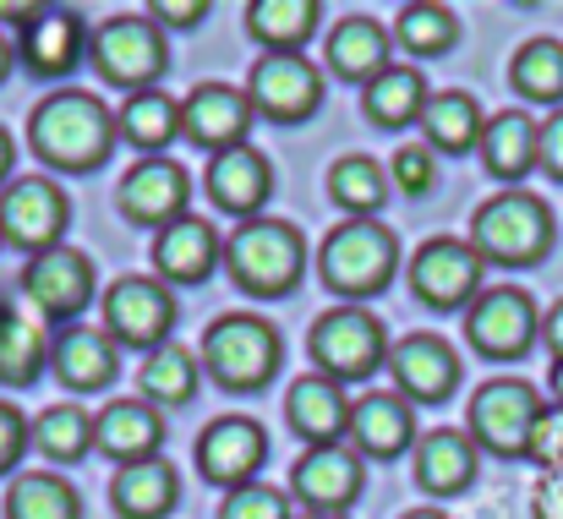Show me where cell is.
<instances>
[{
	"mask_svg": "<svg viewBox=\"0 0 563 519\" xmlns=\"http://www.w3.org/2000/svg\"><path fill=\"white\" fill-rule=\"evenodd\" d=\"M88 38H93V27L82 22V11H71V5H44V16L33 22V27H22V60H27V71H38V77H66L82 55H88Z\"/></svg>",
	"mask_w": 563,
	"mask_h": 519,
	"instance_id": "cell-20",
	"label": "cell"
},
{
	"mask_svg": "<svg viewBox=\"0 0 563 519\" xmlns=\"http://www.w3.org/2000/svg\"><path fill=\"white\" fill-rule=\"evenodd\" d=\"M553 394H559V405H563V361H553Z\"/></svg>",
	"mask_w": 563,
	"mask_h": 519,
	"instance_id": "cell-54",
	"label": "cell"
},
{
	"mask_svg": "<svg viewBox=\"0 0 563 519\" xmlns=\"http://www.w3.org/2000/svg\"><path fill=\"white\" fill-rule=\"evenodd\" d=\"M367 115L377 126H410L427 115V77L416 66H388L367 82Z\"/></svg>",
	"mask_w": 563,
	"mask_h": 519,
	"instance_id": "cell-35",
	"label": "cell"
},
{
	"mask_svg": "<svg viewBox=\"0 0 563 519\" xmlns=\"http://www.w3.org/2000/svg\"><path fill=\"white\" fill-rule=\"evenodd\" d=\"M279 355H285L279 329L263 323V318H252V312H224L202 334V366L213 372V383H224L235 394L263 388L279 372Z\"/></svg>",
	"mask_w": 563,
	"mask_h": 519,
	"instance_id": "cell-5",
	"label": "cell"
},
{
	"mask_svg": "<svg viewBox=\"0 0 563 519\" xmlns=\"http://www.w3.org/2000/svg\"><path fill=\"white\" fill-rule=\"evenodd\" d=\"M285 416L296 427V438H307L312 449H334L340 432H351V405H345V388L323 372H307L301 383H290L285 394Z\"/></svg>",
	"mask_w": 563,
	"mask_h": 519,
	"instance_id": "cell-23",
	"label": "cell"
},
{
	"mask_svg": "<svg viewBox=\"0 0 563 519\" xmlns=\"http://www.w3.org/2000/svg\"><path fill=\"white\" fill-rule=\"evenodd\" d=\"M537 519H563V471H548L537 482V498H531Z\"/></svg>",
	"mask_w": 563,
	"mask_h": 519,
	"instance_id": "cell-47",
	"label": "cell"
},
{
	"mask_svg": "<svg viewBox=\"0 0 563 519\" xmlns=\"http://www.w3.org/2000/svg\"><path fill=\"white\" fill-rule=\"evenodd\" d=\"M399 519H449L443 509H410V515H399Z\"/></svg>",
	"mask_w": 563,
	"mask_h": 519,
	"instance_id": "cell-53",
	"label": "cell"
},
{
	"mask_svg": "<svg viewBox=\"0 0 563 519\" xmlns=\"http://www.w3.org/2000/svg\"><path fill=\"white\" fill-rule=\"evenodd\" d=\"M394 180H399L405 197H427L432 180H438V154H432L427 143H405V148L394 154Z\"/></svg>",
	"mask_w": 563,
	"mask_h": 519,
	"instance_id": "cell-43",
	"label": "cell"
},
{
	"mask_svg": "<svg viewBox=\"0 0 563 519\" xmlns=\"http://www.w3.org/2000/svg\"><path fill=\"white\" fill-rule=\"evenodd\" d=\"M268 460V432L252 421V416H224L213 421L202 438H197V465L213 487H246Z\"/></svg>",
	"mask_w": 563,
	"mask_h": 519,
	"instance_id": "cell-15",
	"label": "cell"
},
{
	"mask_svg": "<svg viewBox=\"0 0 563 519\" xmlns=\"http://www.w3.org/2000/svg\"><path fill=\"white\" fill-rule=\"evenodd\" d=\"M559 224L553 208L531 191H498L471 213V246L482 263H504V268H531L553 252Z\"/></svg>",
	"mask_w": 563,
	"mask_h": 519,
	"instance_id": "cell-2",
	"label": "cell"
},
{
	"mask_svg": "<svg viewBox=\"0 0 563 519\" xmlns=\"http://www.w3.org/2000/svg\"><path fill=\"white\" fill-rule=\"evenodd\" d=\"M394 268H399V241H394V230L377 224V219H345V224H334V230L323 235V246H318V274H323V285L340 290V296H351V301L377 296V290L394 279Z\"/></svg>",
	"mask_w": 563,
	"mask_h": 519,
	"instance_id": "cell-4",
	"label": "cell"
},
{
	"mask_svg": "<svg viewBox=\"0 0 563 519\" xmlns=\"http://www.w3.org/2000/svg\"><path fill=\"white\" fill-rule=\"evenodd\" d=\"M11 66H16V49L0 38V82H5V71H11Z\"/></svg>",
	"mask_w": 563,
	"mask_h": 519,
	"instance_id": "cell-52",
	"label": "cell"
},
{
	"mask_svg": "<svg viewBox=\"0 0 563 519\" xmlns=\"http://www.w3.org/2000/svg\"><path fill=\"white\" fill-rule=\"evenodd\" d=\"M476 154H482L487 175H498V180H526V175L537 170V159H542V126H537L526 110H504V115L487 121Z\"/></svg>",
	"mask_w": 563,
	"mask_h": 519,
	"instance_id": "cell-28",
	"label": "cell"
},
{
	"mask_svg": "<svg viewBox=\"0 0 563 519\" xmlns=\"http://www.w3.org/2000/svg\"><path fill=\"white\" fill-rule=\"evenodd\" d=\"M165 443V421L154 405L143 399H115L110 410L93 416V449L121 460V465H137V460H154Z\"/></svg>",
	"mask_w": 563,
	"mask_h": 519,
	"instance_id": "cell-25",
	"label": "cell"
},
{
	"mask_svg": "<svg viewBox=\"0 0 563 519\" xmlns=\"http://www.w3.org/2000/svg\"><path fill=\"white\" fill-rule=\"evenodd\" d=\"M307 350H312L318 372H323V377H334L340 388H345V383L373 377L377 366L388 361L383 323H377L373 312H362V307H334V312H323V318L312 323Z\"/></svg>",
	"mask_w": 563,
	"mask_h": 519,
	"instance_id": "cell-7",
	"label": "cell"
},
{
	"mask_svg": "<svg viewBox=\"0 0 563 519\" xmlns=\"http://www.w3.org/2000/svg\"><path fill=\"white\" fill-rule=\"evenodd\" d=\"M219 519H290V498L268 482H246L219 504Z\"/></svg>",
	"mask_w": 563,
	"mask_h": 519,
	"instance_id": "cell-42",
	"label": "cell"
},
{
	"mask_svg": "<svg viewBox=\"0 0 563 519\" xmlns=\"http://www.w3.org/2000/svg\"><path fill=\"white\" fill-rule=\"evenodd\" d=\"M268 191H274V165L257 148L213 154V165H208V197H213V208H224V213H235L246 224V219H257V208L268 202Z\"/></svg>",
	"mask_w": 563,
	"mask_h": 519,
	"instance_id": "cell-24",
	"label": "cell"
},
{
	"mask_svg": "<svg viewBox=\"0 0 563 519\" xmlns=\"http://www.w3.org/2000/svg\"><path fill=\"white\" fill-rule=\"evenodd\" d=\"M388 372H394V383L410 405H438L460 383V355L438 334H410V340L388 345Z\"/></svg>",
	"mask_w": 563,
	"mask_h": 519,
	"instance_id": "cell-18",
	"label": "cell"
},
{
	"mask_svg": "<svg viewBox=\"0 0 563 519\" xmlns=\"http://www.w3.org/2000/svg\"><path fill=\"white\" fill-rule=\"evenodd\" d=\"M33 443H38L44 460L71 465V460H82V454L93 449V416L77 410V405H49V410L33 421Z\"/></svg>",
	"mask_w": 563,
	"mask_h": 519,
	"instance_id": "cell-40",
	"label": "cell"
},
{
	"mask_svg": "<svg viewBox=\"0 0 563 519\" xmlns=\"http://www.w3.org/2000/svg\"><path fill=\"white\" fill-rule=\"evenodd\" d=\"M526 460H537L542 471H563V405H548L531 427V443H526Z\"/></svg>",
	"mask_w": 563,
	"mask_h": 519,
	"instance_id": "cell-44",
	"label": "cell"
},
{
	"mask_svg": "<svg viewBox=\"0 0 563 519\" xmlns=\"http://www.w3.org/2000/svg\"><path fill=\"white\" fill-rule=\"evenodd\" d=\"M176 132H181V99H170V93H159V88L132 93V99L115 110V137H126V143L143 148L148 159H154L159 148H170Z\"/></svg>",
	"mask_w": 563,
	"mask_h": 519,
	"instance_id": "cell-32",
	"label": "cell"
},
{
	"mask_svg": "<svg viewBox=\"0 0 563 519\" xmlns=\"http://www.w3.org/2000/svg\"><path fill=\"white\" fill-rule=\"evenodd\" d=\"M224 268L246 296H290L307 274V241L285 219H246L224 241Z\"/></svg>",
	"mask_w": 563,
	"mask_h": 519,
	"instance_id": "cell-3",
	"label": "cell"
},
{
	"mask_svg": "<svg viewBox=\"0 0 563 519\" xmlns=\"http://www.w3.org/2000/svg\"><path fill=\"white\" fill-rule=\"evenodd\" d=\"M416 482L432 498H454L476 482V443L454 427H438L416 443Z\"/></svg>",
	"mask_w": 563,
	"mask_h": 519,
	"instance_id": "cell-29",
	"label": "cell"
},
{
	"mask_svg": "<svg viewBox=\"0 0 563 519\" xmlns=\"http://www.w3.org/2000/svg\"><path fill=\"white\" fill-rule=\"evenodd\" d=\"M329 197L351 213V219H373L377 208L388 202V175L367 154H345L329 165Z\"/></svg>",
	"mask_w": 563,
	"mask_h": 519,
	"instance_id": "cell-37",
	"label": "cell"
},
{
	"mask_svg": "<svg viewBox=\"0 0 563 519\" xmlns=\"http://www.w3.org/2000/svg\"><path fill=\"white\" fill-rule=\"evenodd\" d=\"M88 55H93L99 77L126 88V93H148L165 77V66H170L165 33L148 16H110V22H99L93 38H88Z\"/></svg>",
	"mask_w": 563,
	"mask_h": 519,
	"instance_id": "cell-6",
	"label": "cell"
},
{
	"mask_svg": "<svg viewBox=\"0 0 563 519\" xmlns=\"http://www.w3.org/2000/svg\"><path fill=\"white\" fill-rule=\"evenodd\" d=\"M11 159H16V148H11V132L0 126V180L11 175Z\"/></svg>",
	"mask_w": 563,
	"mask_h": 519,
	"instance_id": "cell-51",
	"label": "cell"
},
{
	"mask_svg": "<svg viewBox=\"0 0 563 519\" xmlns=\"http://www.w3.org/2000/svg\"><path fill=\"white\" fill-rule=\"evenodd\" d=\"M421 126H427V148L438 154H465V148H476L482 143V132H487V115H482V104L471 99V93H438V99H427V115H421Z\"/></svg>",
	"mask_w": 563,
	"mask_h": 519,
	"instance_id": "cell-34",
	"label": "cell"
},
{
	"mask_svg": "<svg viewBox=\"0 0 563 519\" xmlns=\"http://www.w3.org/2000/svg\"><path fill=\"white\" fill-rule=\"evenodd\" d=\"M181 132H187L197 148H213V154L246 148L252 99L241 88H224V82H197L187 99H181Z\"/></svg>",
	"mask_w": 563,
	"mask_h": 519,
	"instance_id": "cell-17",
	"label": "cell"
},
{
	"mask_svg": "<svg viewBox=\"0 0 563 519\" xmlns=\"http://www.w3.org/2000/svg\"><path fill=\"white\" fill-rule=\"evenodd\" d=\"M5 519H82V498L71 482L49 471H27L5 493Z\"/></svg>",
	"mask_w": 563,
	"mask_h": 519,
	"instance_id": "cell-36",
	"label": "cell"
},
{
	"mask_svg": "<svg viewBox=\"0 0 563 519\" xmlns=\"http://www.w3.org/2000/svg\"><path fill=\"white\" fill-rule=\"evenodd\" d=\"M542 340H548V350H553V361H563V301L542 318Z\"/></svg>",
	"mask_w": 563,
	"mask_h": 519,
	"instance_id": "cell-49",
	"label": "cell"
},
{
	"mask_svg": "<svg viewBox=\"0 0 563 519\" xmlns=\"http://www.w3.org/2000/svg\"><path fill=\"white\" fill-rule=\"evenodd\" d=\"M246 99L252 115H268L279 126H296L307 115H318L323 104V77L307 55H263L246 77Z\"/></svg>",
	"mask_w": 563,
	"mask_h": 519,
	"instance_id": "cell-12",
	"label": "cell"
},
{
	"mask_svg": "<svg viewBox=\"0 0 563 519\" xmlns=\"http://www.w3.org/2000/svg\"><path fill=\"white\" fill-rule=\"evenodd\" d=\"M246 27L257 44H268V55H301L318 27V0H252Z\"/></svg>",
	"mask_w": 563,
	"mask_h": 519,
	"instance_id": "cell-33",
	"label": "cell"
},
{
	"mask_svg": "<svg viewBox=\"0 0 563 519\" xmlns=\"http://www.w3.org/2000/svg\"><path fill=\"white\" fill-rule=\"evenodd\" d=\"M49 361H55V377L77 394H93V388H110V377L121 372V355L115 340L104 329H88V323H66L55 340H49Z\"/></svg>",
	"mask_w": 563,
	"mask_h": 519,
	"instance_id": "cell-22",
	"label": "cell"
},
{
	"mask_svg": "<svg viewBox=\"0 0 563 519\" xmlns=\"http://www.w3.org/2000/svg\"><path fill=\"white\" fill-rule=\"evenodd\" d=\"M454 38H460V16H454L449 5L416 0V5L399 11V44H405L410 55H443Z\"/></svg>",
	"mask_w": 563,
	"mask_h": 519,
	"instance_id": "cell-41",
	"label": "cell"
},
{
	"mask_svg": "<svg viewBox=\"0 0 563 519\" xmlns=\"http://www.w3.org/2000/svg\"><path fill=\"white\" fill-rule=\"evenodd\" d=\"M66 219H71V202H66V191L49 175H22L0 197V235L11 246L33 252V257L49 252V246H60Z\"/></svg>",
	"mask_w": 563,
	"mask_h": 519,
	"instance_id": "cell-11",
	"label": "cell"
},
{
	"mask_svg": "<svg viewBox=\"0 0 563 519\" xmlns=\"http://www.w3.org/2000/svg\"><path fill=\"white\" fill-rule=\"evenodd\" d=\"M137 383H143V394H148L154 405H187L191 394H197V355H191L187 345H176V340L148 350Z\"/></svg>",
	"mask_w": 563,
	"mask_h": 519,
	"instance_id": "cell-39",
	"label": "cell"
},
{
	"mask_svg": "<svg viewBox=\"0 0 563 519\" xmlns=\"http://www.w3.org/2000/svg\"><path fill=\"white\" fill-rule=\"evenodd\" d=\"M22 290L38 307V318H49V323L77 318L93 301V263L77 246H49L22 268Z\"/></svg>",
	"mask_w": 563,
	"mask_h": 519,
	"instance_id": "cell-14",
	"label": "cell"
},
{
	"mask_svg": "<svg viewBox=\"0 0 563 519\" xmlns=\"http://www.w3.org/2000/svg\"><path fill=\"white\" fill-rule=\"evenodd\" d=\"M465 340L493 355V361H520L526 350L542 340V318H537V301L515 285H493L482 290L471 307H465Z\"/></svg>",
	"mask_w": 563,
	"mask_h": 519,
	"instance_id": "cell-10",
	"label": "cell"
},
{
	"mask_svg": "<svg viewBox=\"0 0 563 519\" xmlns=\"http://www.w3.org/2000/svg\"><path fill=\"white\" fill-rule=\"evenodd\" d=\"M27 143L49 170L88 175L99 170L110 159V148H115V115L104 110V99H93L82 88H66V93H49V99L33 104Z\"/></svg>",
	"mask_w": 563,
	"mask_h": 519,
	"instance_id": "cell-1",
	"label": "cell"
},
{
	"mask_svg": "<svg viewBox=\"0 0 563 519\" xmlns=\"http://www.w3.org/2000/svg\"><path fill=\"white\" fill-rule=\"evenodd\" d=\"M27 438H33V432H27V421H22V410H11V405L0 399V476H5V471H11L16 460H22V449H27Z\"/></svg>",
	"mask_w": 563,
	"mask_h": 519,
	"instance_id": "cell-45",
	"label": "cell"
},
{
	"mask_svg": "<svg viewBox=\"0 0 563 519\" xmlns=\"http://www.w3.org/2000/svg\"><path fill=\"white\" fill-rule=\"evenodd\" d=\"M49 361V334L38 318H27L22 307L0 301V383L11 388H27Z\"/></svg>",
	"mask_w": 563,
	"mask_h": 519,
	"instance_id": "cell-31",
	"label": "cell"
},
{
	"mask_svg": "<svg viewBox=\"0 0 563 519\" xmlns=\"http://www.w3.org/2000/svg\"><path fill=\"white\" fill-rule=\"evenodd\" d=\"M351 438L367 460H394L416 443V416L405 394H367L351 405Z\"/></svg>",
	"mask_w": 563,
	"mask_h": 519,
	"instance_id": "cell-26",
	"label": "cell"
},
{
	"mask_svg": "<svg viewBox=\"0 0 563 519\" xmlns=\"http://www.w3.org/2000/svg\"><path fill=\"white\" fill-rule=\"evenodd\" d=\"M219 257H224V241H219V230H213L208 219H197V213L165 224L159 241H154V268H159L165 285H202V279L219 268Z\"/></svg>",
	"mask_w": 563,
	"mask_h": 519,
	"instance_id": "cell-21",
	"label": "cell"
},
{
	"mask_svg": "<svg viewBox=\"0 0 563 519\" xmlns=\"http://www.w3.org/2000/svg\"><path fill=\"white\" fill-rule=\"evenodd\" d=\"M509 82L531 104H563V44L559 38H531L515 49Z\"/></svg>",
	"mask_w": 563,
	"mask_h": 519,
	"instance_id": "cell-38",
	"label": "cell"
},
{
	"mask_svg": "<svg viewBox=\"0 0 563 519\" xmlns=\"http://www.w3.org/2000/svg\"><path fill=\"white\" fill-rule=\"evenodd\" d=\"M329 66L345 82H373L377 71H388V27L377 16H345L329 33Z\"/></svg>",
	"mask_w": 563,
	"mask_h": 519,
	"instance_id": "cell-30",
	"label": "cell"
},
{
	"mask_svg": "<svg viewBox=\"0 0 563 519\" xmlns=\"http://www.w3.org/2000/svg\"><path fill=\"white\" fill-rule=\"evenodd\" d=\"M542 410L548 405L526 377H493L471 399V443L498 460H526V443H531V427Z\"/></svg>",
	"mask_w": 563,
	"mask_h": 519,
	"instance_id": "cell-8",
	"label": "cell"
},
{
	"mask_svg": "<svg viewBox=\"0 0 563 519\" xmlns=\"http://www.w3.org/2000/svg\"><path fill=\"white\" fill-rule=\"evenodd\" d=\"M410 285L427 307L438 312H454V307H471L482 296V257L471 241H454V235H432L421 241V252L410 257Z\"/></svg>",
	"mask_w": 563,
	"mask_h": 519,
	"instance_id": "cell-13",
	"label": "cell"
},
{
	"mask_svg": "<svg viewBox=\"0 0 563 519\" xmlns=\"http://www.w3.org/2000/svg\"><path fill=\"white\" fill-rule=\"evenodd\" d=\"M0 241H5V235H0Z\"/></svg>",
	"mask_w": 563,
	"mask_h": 519,
	"instance_id": "cell-56",
	"label": "cell"
},
{
	"mask_svg": "<svg viewBox=\"0 0 563 519\" xmlns=\"http://www.w3.org/2000/svg\"><path fill=\"white\" fill-rule=\"evenodd\" d=\"M537 170H548L553 180H563V110H553V115L542 121V159H537Z\"/></svg>",
	"mask_w": 563,
	"mask_h": 519,
	"instance_id": "cell-46",
	"label": "cell"
},
{
	"mask_svg": "<svg viewBox=\"0 0 563 519\" xmlns=\"http://www.w3.org/2000/svg\"><path fill=\"white\" fill-rule=\"evenodd\" d=\"M0 16H5V22H22V27H33V22L44 16V5H5V0H0Z\"/></svg>",
	"mask_w": 563,
	"mask_h": 519,
	"instance_id": "cell-50",
	"label": "cell"
},
{
	"mask_svg": "<svg viewBox=\"0 0 563 519\" xmlns=\"http://www.w3.org/2000/svg\"><path fill=\"white\" fill-rule=\"evenodd\" d=\"M187 202H191V175L181 170L176 159H165V154L137 159V165L126 170V180H121V213H126L132 224L165 230V224L187 219Z\"/></svg>",
	"mask_w": 563,
	"mask_h": 519,
	"instance_id": "cell-16",
	"label": "cell"
},
{
	"mask_svg": "<svg viewBox=\"0 0 563 519\" xmlns=\"http://www.w3.org/2000/svg\"><path fill=\"white\" fill-rule=\"evenodd\" d=\"M323 519H345V515H323Z\"/></svg>",
	"mask_w": 563,
	"mask_h": 519,
	"instance_id": "cell-55",
	"label": "cell"
},
{
	"mask_svg": "<svg viewBox=\"0 0 563 519\" xmlns=\"http://www.w3.org/2000/svg\"><path fill=\"white\" fill-rule=\"evenodd\" d=\"M290 493L312 509V519L345 515L362 493V460L351 449H307V460L290 471Z\"/></svg>",
	"mask_w": 563,
	"mask_h": 519,
	"instance_id": "cell-19",
	"label": "cell"
},
{
	"mask_svg": "<svg viewBox=\"0 0 563 519\" xmlns=\"http://www.w3.org/2000/svg\"><path fill=\"white\" fill-rule=\"evenodd\" d=\"M110 498H115V515L121 519H165L181 504V476L170 460H137V465H121L115 482H110Z\"/></svg>",
	"mask_w": 563,
	"mask_h": 519,
	"instance_id": "cell-27",
	"label": "cell"
},
{
	"mask_svg": "<svg viewBox=\"0 0 563 519\" xmlns=\"http://www.w3.org/2000/svg\"><path fill=\"white\" fill-rule=\"evenodd\" d=\"M154 16H165L170 27H197L208 16V0H154Z\"/></svg>",
	"mask_w": 563,
	"mask_h": 519,
	"instance_id": "cell-48",
	"label": "cell"
},
{
	"mask_svg": "<svg viewBox=\"0 0 563 519\" xmlns=\"http://www.w3.org/2000/svg\"><path fill=\"white\" fill-rule=\"evenodd\" d=\"M170 329H176V296H170L165 279L126 274L104 290V334L115 345L159 350L170 345Z\"/></svg>",
	"mask_w": 563,
	"mask_h": 519,
	"instance_id": "cell-9",
	"label": "cell"
}]
</instances>
